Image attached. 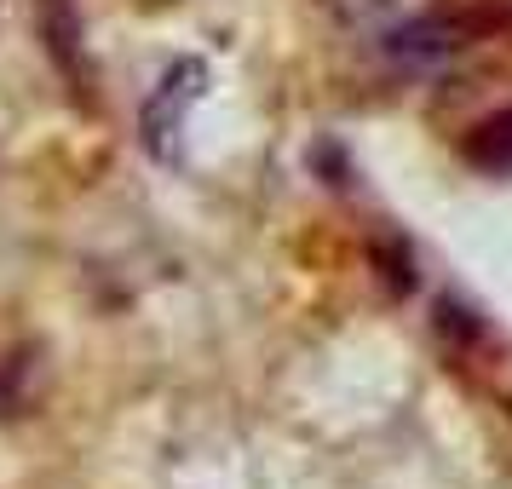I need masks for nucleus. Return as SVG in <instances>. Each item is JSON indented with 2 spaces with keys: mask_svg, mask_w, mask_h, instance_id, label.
<instances>
[{
  "mask_svg": "<svg viewBox=\"0 0 512 489\" xmlns=\"http://www.w3.org/2000/svg\"><path fill=\"white\" fill-rule=\"evenodd\" d=\"M202 81H208V70H202V64H173V70L162 75L156 98L144 104V139H150V150H156V156H167V133H179L185 110L202 98Z\"/></svg>",
  "mask_w": 512,
  "mask_h": 489,
  "instance_id": "f257e3e1",
  "label": "nucleus"
},
{
  "mask_svg": "<svg viewBox=\"0 0 512 489\" xmlns=\"http://www.w3.org/2000/svg\"><path fill=\"white\" fill-rule=\"evenodd\" d=\"M461 156L478 173H512V110H501V116H489L484 127H472L466 133V144H461Z\"/></svg>",
  "mask_w": 512,
  "mask_h": 489,
  "instance_id": "f03ea898",
  "label": "nucleus"
},
{
  "mask_svg": "<svg viewBox=\"0 0 512 489\" xmlns=\"http://www.w3.org/2000/svg\"><path fill=\"white\" fill-rule=\"evenodd\" d=\"M41 18H47V41H52V58L75 75V41H81V29H75V12L70 0H41Z\"/></svg>",
  "mask_w": 512,
  "mask_h": 489,
  "instance_id": "7ed1b4c3",
  "label": "nucleus"
},
{
  "mask_svg": "<svg viewBox=\"0 0 512 489\" xmlns=\"http://www.w3.org/2000/svg\"><path fill=\"white\" fill-rule=\"evenodd\" d=\"M328 6H334L346 24H363V29L374 24V29H380V24H392V18L403 12V6H409V0H328Z\"/></svg>",
  "mask_w": 512,
  "mask_h": 489,
  "instance_id": "20e7f679",
  "label": "nucleus"
}]
</instances>
